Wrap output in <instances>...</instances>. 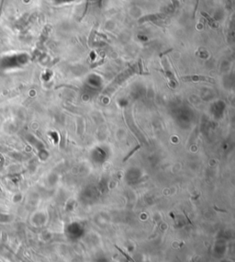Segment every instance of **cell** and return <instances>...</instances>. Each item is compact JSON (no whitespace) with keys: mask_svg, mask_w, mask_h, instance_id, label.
<instances>
[{"mask_svg":"<svg viewBox=\"0 0 235 262\" xmlns=\"http://www.w3.org/2000/svg\"><path fill=\"white\" fill-rule=\"evenodd\" d=\"M116 247H117V248H118V250H120V251L121 252V254H122V255H123V256L125 257V258H126L127 259H128V260H129L130 262H134V260H133L132 259H131V258H130V257L129 255H127V254L125 253V252H124V251H122V250H121V249L120 248V247H118L117 246H116Z\"/></svg>","mask_w":235,"mask_h":262,"instance_id":"3957f363","label":"cell"},{"mask_svg":"<svg viewBox=\"0 0 235 262\" xmlns=\"http://www.w3.org/2000/svg\"><path fill=\"white\" fill-rule=\"evenodd\" d=\"M140 146H136V147H135L134 149H132V150H131V151H130V153L128 154V155H127V156H125V157L123 158V161L125 162V161H127V160H128V158H129V157H130V156H132V155H133V154H134V153H135L136 151H137V150H138V149H140Z\"/></svg>","mask_w":235,"mask_h":262,"instance_id":"7a4b0ae2","label":"cell"},{"mask_svg":"<svg viewBox=\"0 0 235 262\" xmlns=\"http://www.w3.org/2000/svg\"><path fill=\"white\" fill-rule=\"evenodd\" d=\"M183 81H208L210 83H214V79L208 77H204V76H186L182 77Z\"/></svg>","mask_w":235,"mask_h":262,"instance_id":"6da1fadb","label":"cell"}]
</instances>
